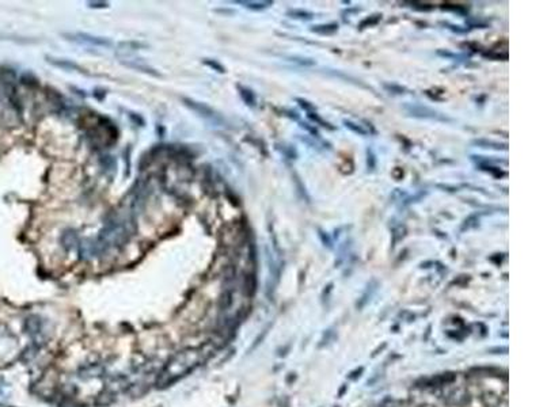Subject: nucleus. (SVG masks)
<instances>
[{"mask_svg": "<svg viewBox=\"0 0 543 407\" xmlns=\"http://www.w3.org/2000/svg\"><path fill=\"white\" fill-rule=\"evenodd\" d=\"M205 360V352L203 349H186L181 352L168 362L158 380L159 387H167L168 384L177 382L178 379L186 374L189 370L196 368L200 362Z\"/></svg>", "mask_w": 543, "mask_h": 407, "instance_id": "nucleus-1", "label": "nucleus"}, {"mask_svg": "<svg viewBox=\"0 0 543 407\" xmlns=\"http://www.w3.org/2000/svg\"><path fill=\"white\" fill-rule=\"evenodd\" d=\"M63 36L66 37L67 40L74 41L76 44H86L91 45V46H102V48H109V46H111V42L107 40V38L91 36V34H87V33H64Z\"/></svg>", "mask_w": 543, "mask_h": 407, "instance_id": "nucleus-2", "label": "nucleus"}, {"mask_svg": "<svg viewBox=\"0 0 543 407\" xmlns=\"http://www.w3.org/2000/svg\"><path fill=\"white\" fill-rule=\"evenodd\" d=\"M182 101L185 102V105L190 107L193 111H196L201 115V117L208 118V120H212V121H216L217 115L215 114L209 106H207L205 103H200V102H196L194 99H190V98H182Z\"/></svg>", "mask_w": 543, "mask_h": 407, "instance_id": "nucleus-3", "label": "nucleus"}, {"mask_svg": "<svg viewBox=\"0 0 543 407\" xmlns=\"http://www.w3.org/2000/svg\"><path fill=\"white\" fill-rule=\"evenodd\" d=\"M46 60H48V63L54 65V67L66 69V71H78V72L80 73H86V71H84L80 65L75 64V63H72V61L70 60H66V59H54V57L46 56Z\"/></svg>", "mask_w": 543, "mask_h": 407, "instance_id": "nucleus-4", "label": "nucleus"}, {"mask_svg": "<svg viewBox=\"0 0 543 407\" xmlns=\"http://www.w3.org/2000/svg\"><path fill=\"white\" fill-rule=\"evenodd\" d=\"M121 63H123L124 65L129 67V68L137 69V71H140V72L148 73V75H151V76H155V77L162 76V75H160V73L158 72L155 68H152V67L144 64V63H140L139 60H127V61H121Z\"/></svg>", "mask_w": 543, "mask_h": 407, "instance_id": "nucleus-5", "label": "nucleus"}, {"mask_svg": "<svg viewBox=\"0 0 543 407\" xmlns=\"http://www.w3.org/2000/svg\"><path fill=\"white\" fill-rule=\"evenodd\" d=\"M146 45L143 44H139V42H121V44L119 45V48H129V50H136V49H139V48H144Z\"/></svg>", "mask_w": 543, "mask_h": 407, "instance_id": "nucleus-6", "label": "nucleus"}, {"mask_svg": "<svg viewBox=\"0 0 543 407\" xmlns=\"http://www.w3.org/2000/svg\"><path fill=\"white\" fill-rule=\"evenodd\" d=\"M241 4H245L246 7L254 8V10H260V8H264L266 6H269V2H265V3H250V2H241Z\"/></svg>", "mask_w": 543, "mask_h": 407, "instance_id": "nucleus-7", "label": "nucleus"}, {"mask_svg": "<svg viewBox=\"0 0 543 407\" xmlns=\"http://www.w3.org/2000/svg\"><path fill=\"white\" fill-rule=\"evenodd\" d=\"M205 64H208L209 67H212V68H216L219 72H224V68L221 67L220 64H217V63H212V61H205Z\"/></svg>", "mask_w": 543, "mask_h": 407, "instance_id": "nucleus-8", "label": "nucleus"}]
</instances>
